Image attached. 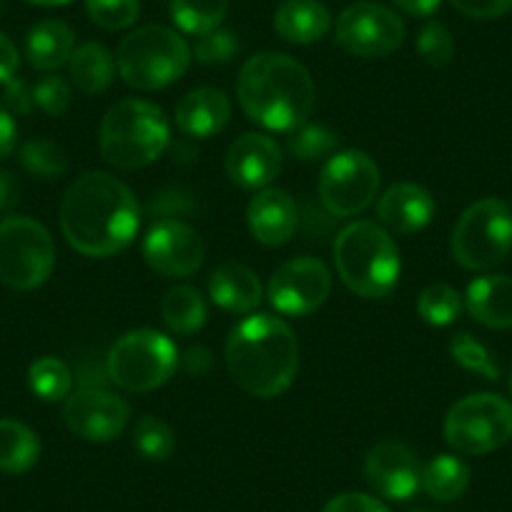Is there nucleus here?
Returning a JSON list of instances; mask_svg holds the SVG:
<instances>
[{
    "label": "nucleus",
    "mask_w": 512,
    "mask_h": 512,
    "mask_svg": "<svg viewBox=\"0 0 512 512\" xmlns=\"http://www.w3.org/2000/svg\"><path fill=\"white\" fill-rule=\"evenodd\" d=\"M139 226V201L116 176L83 174L63 196V236L83 256L103 259L118 254L136 239Z\"/></svg>",
    "instance_id": "obj_1"
},
{
    "label": "nucleus",
    "mask_w": 512,
    "mask_h": 512,
    "mask_svg": "<svg viewBox=\"0 0 512 512\" xmlns=\"http://www.w3.org/2000/svg\"><path fill=\"white\" fill-rule=\"evenodd\" d=\"M226 364L241 390L269 400L292 387L299 372V342L284 319L254 314L231 329Z\"/></svg>",
    "instance_id": "obj_2"
},
{
    "label": "nucleus",
    "mask_w": 512,
    "mask_h": 512,
    "mask_svg": "<svg viewBox=\"0 0 512 512\" xmlns=\"http://www.w3.org/2000/svg\"><path fill=\"white\" fill-rule=\"evenodd\" d=\"M241 108L272 131H294L314 111V81L307 68L284 53H259L244 63L236 81Z\"/></svg>",
    "instance_id": "obj_3"
},
{
    "label": "nucleus",
    "mask_w": 512,
    "mask_h": 512,
    "mask_svg": "<svg viewBox=\"0 0 512 512\" xmlns=\"http://www.w3.org/2000/svg\"><path fill=\"white\" fill-rule=\"evenodd\" d=\"M334 264L349 292L382 299L400 282V251L392 236L372 221H354L334 239Z\"/></svg>",
    "instance_id": "obj_4"
},
{
    "label": "nucleus",
    "mask_w": 512,
    "mask_h": 512,
    "mask_svg": "<svg viewBox=\"0 0 512 512\" xmlns=\"http://www.w3.org/2000/svg\"><path fill=\"white\" fill-rule=\"evenodd\" d=\"M98 146L103 159L116 169H144L169 146V121L154 103L123 98L103 116Z\"/></svg>",
    "instance_id": "obj_5"
},
{
    "label": "nucleus",
    "mask_w": 512,
    "mask_h": 512,
    "mask_svg": "<svg viewBox=\"0 0 512 512\" xmlns=\"http://www.w3.org/2000/svg\"><path fill=\"white\" fill-rule=\"evenodd\" d=\"M118 73L131 88L156 91L179 81L191 63V48L166 26H144L118 46Z\"/></svg>",
    "instance_id": "obj_6"
},
{
    "label": "nucleus",
    "mask_w": 512,
    "mask_h": 512,
    "mask_svg": "<svg viewBox=\"0 0 512 512\" xmlns=\"http://www.w3.org/2000/svg\"><path fill=\"white\" fill-rule=\"evenodd\" d=\"M179 364L176 344L154 329H136L113 342L106 357V372L126 392H151L171 379Z\"/></svg>",
    "instance_id": "obj_7"
},
{
    "label": "nucleus",
    "mask_w": 512,
    "mask_h": 512,
    "mask_svg": "<svg viewBox=\"0 0 512 512\" xmlns=\"http://www.w3.org/2000/svg\"><path fill=\"white\" fill-rule=\"evenodd\" d=\"M452 256L470 272H487L512 249V211L500 199H482L462 211L452 229Z\"/></svg>",
    "instance_id": "obj_8"
},
{
    "label": "nucleus",
    "mask_w": 512,
    "mask_h": 512,
    "mask_svg": "<svg viewBox=\"0 0 512 512\" xmlns=\"http://www.w3.org/2000/svg\"><path fill=\"white\" fill-rule=\"evenodd\" d=\"M53 264L56 246L46 226L26 216L0 221V282L31 292L51 277Z\"/></svg>",
    "instance_id": "obj_9"
},
{
    "label": "nucleus",
    "mask_w": 512,
    "mask_h": 512,
    "mask_svg": "<svg viewBox=\"0 0 512 512\" xmlns=\"http://www.w3.org/2000/svg\"><path fill=\"white\" fill-rule=\"evenodd\" d=\"M512 437V402L480 392L462 397L445 417V440L462 455H487Z\"/></svg>",
    "instance_id": "obj_10"
},
{
    "label": "nucleus",
    "mask_w": 512,
    "mask_h": 512,
    "mask_svg": "<svg viewBox=\"0 0 512 512\" xmlns=\"http://www.w3.org/2000/svg\"><path fill=\"white\" fill-rule=\"evenodd\" d=\"M379 191V166L364 151L332 156L319 179V199L337 219H349L367 209Z\"/></svg>",
    "instance_id": "obj_11"
},
{
    "label": "nucleus",
    "mask_w": 512,
    "mask_h": 512,
    "mask_svg": "<svg viewBox=\"0 0 512 512\" xmlns=\"http://www.w3.org/2000/svg\"><path fill=\"white\" fill-rule=\"evenodd\" d=\"M405 41V23L392 8L374 3V0H359L344 8L337 18V43L352 56L382 58Z\"/></svg>",
    "instance_id": "obj_12"
},
{
    "label": "nucleus",
    "mask_w": 512,
    "mask_h": 512,
    "mask_svg": "<svg viewBox=\"0 0 512 512\" xmlns=\"http://www.w3.org/2000/svg\"><path fill=\"white\" fill-rule=\"evenodd\" d=\"M332 292V274L314 256L284 262L269 279V302L287 317H304L322 307Z\"/></svg>",
    "instance_id": "obj_13"
},
{
    "label": "nucleus",
    "mask_w": 512,
    "mask_h": 512,
    "mask_svg": "<svg viewBox=\"0 0 512 512\" xmlns=\"http://www.w3.org/2000/svg\"><path fill=\"white\" fill-rule=\"evenodd\" d=\"M128 410L126 402L108 392L106 387H78L66 397L63 420L68 430L86 442H111L126 430Z\"/></svg>",
    "instance_id": "obj_14"
},
{
    "label": "nucleus",
    "mask_w": 512,
    "mask_h": 512,
    "mask_svg": "<svg viewBox=\"0 0 512 512\" xmlns=\"http://www.w3.org/2000/svg\"><path fill=\"white\" fill-rule=\"evenodd\" d=\"M206 246L199 231L179 219L159 221L144 239V259L164 277H189L204 264Z\"/></svg>",
    "instance_id": "obj_15"
},
{
    "label": "nucleus",
    "mask_w": 512,
    "mask_h": 512,
    "mask_svg": "<svg viewBox=\"0 0 512 512\" xmlns=\"http://www.w3.org/2000/svg\"><path fill=\"white\" fill-rule=\"evenodd\" d=\"M364 480L387 500H410L422 487L420 457L397 440L377 442L364 460Z\"/></svg>",
    "instance_id": "obj_16"
},
{
    "label": "nucleus",
    "mask_w": 512,
    "mask_h": 512,
    "mask_svg": "<svg viewBox=\"0 0 512 512\" xmlns=\"http://www.w3.org/2000/svg\"><path fill=\"white\" fill-rule=\"evenodd\" d=\"M282 171V149L264 134H244L226 154V174L241 189H267Z\"/></svg>",
    "instance_id": "obj_17"
},
{
    "label": "nucleus",
    "mask_w": 512,
    "mask_h": 512,
    "mask_svg": "<svg viewBox=\"0 0 512 512\" xmlns=\"http://www.w3.org/2000/svg\"><path fill=\"white\" fill-rule=\"evenodd\" d=\"M249 229L264 246H282L294 236L299 224V211L292 196L282 189H262L251 199Z\"/></svg>",
    "instance_id": "obj_18"
},
{
    "label": "nucleus",
    "mask_w": 512,
    "mask_h": 512,
    "mask_svg": "<svg viewBox=\"0 0 512 512\" xmlns=\"http://www.w3.org/2000/svg\"><path fill=\"white\" fill-rule=\"evenodd\" d=\"M377 216L395 234H415L435 216V199L417 184H397L379 196Z\"/></svg>",
    "instance_id": "obj_19"
},
{
    "label": "nucleus",
    "mask_w": 512,
    "mask_h": 512,
    "mask_svg": "<svg viewBox=\"0 0 512 512\" xmlns=\"http://www.w3.org/2000/svg\"><path fill=\"white\" fill-rule=\"evenodd\" d=\"M231 118V103L219 88H196L176 106V126L191 139H209L224 131Z\"/></svg>",
    "instance_id": "obj_20"
},
{
    "label": "nucleus",
    "mask_w": 512,
    "mask_h": 512,
    "mask_svg": "<svg viewBox=\"0 0 512 512\" xmlns=\"http://www.w3.org/2000/svg\"><path fill=\"white\" fill-rule=\"evenodd\" d=\"M209 297L226 312L249 314L262 304V282L244 264L226 262L211 272Z\"/></svg>",
    "instance_id": "obj_21"
},
{
    "label": "nucleus",
    "mask_w": 512,
    "mask_h": 512,
    "mask_svg": "<svg viewBox=\"0 0 512 512\" xmlns=\"http://www.w3.org/2000/svg\"><path fill=\"white\" fill-rule=\"evenodd\" d=\"M465 307L475 322L490 329H512V279L505 274L477 277L467 287Z\"/></svg>",
    "instance_id": "obj_22"
},
{
    "label": "nucleus",
    "mask_w": 512,
    "mask_h": 512,
    "mask_svg": "<svg viewBox=\"0 0 512 512\" xmlns=\"http://www.w3.org/2000/svg\"><path fill=\"white\" fill-rule=\"evenodd\" d=\"M332 28V13L319 0H284L274 13V31L289 43L309 46Z\"/></svg>",
    "instance_id": "obj_23"
},
{
    "label": "nucleus",
    "mask_w": 512,
    "mask_h": 512,
    "mask_svg": "<svg viewBox=\"0 0 512 512\" xmlns=\"http://www.w3.org/2000/svg\"><path fill=\"white\" fill-rule=\"evenodd\" d=\"M73 31L63 21H41L26 38V56L36 71H58L76 51Z\"/></svg>",
    "instance_id": "obj_24"
},
{
    "label": "nucleus",
    "mask_w": 512,
    "mask_h": 512,
    "mask_svg": "<svg viewBox=\"0 0 512 512\" xmlns=\"http://www.w3.org/2000/svg\"><path fill=\"white\" fill-rule=\"evenodd\" d=\"M68 71H71V81L76 83L78 91L93 96V93H101L111 86L116 63H113L111 51L106 46L83 43L73 51L71 61H68Z\"/></svg>",
    "instance_id": "obj_25"
},
{
    "label": "nucleus",
    "mask_w": 512,
    "mask_h": 512,
    "mask_svg": "<svg viewBox=\"0 0 512 512\" xmlns=\"http://www.w3.org/2000/svg\"><path fill=\"white\" fill-rule=\"evenodd\" d=\"M41 457V440L31 427L16 420H0V470L23 475Z\"/></svg>",
    "instance_id": "obj_26"
},
{
    "label": "nucleus",
    "mask_w": 512,
    "mask_h": 512,
    "mask_svg": "<svg viewBox=\"0 0 512 512\" xmlns=\"http://www.w3.org/2000/svg\"><path fill=\"white\" fill-rule=\"evenodd\" d=\"M470 467L455 455H437L422 467V490L437 502H452L465 495Z\"/></svg>",
    "instance_id": "obj_27"
},
{
    "label": "nucleus",
    "mask_w": 512,
    "mask_h": 512,
    "mask_svg": "<svg viewBox=\"0 0 512 512\" xmlns=\"http://www.w3.org/2000/svg\"><path fill=\"white\" fill-rule=\"evenodd\" d=\"M161 319L174 334L189 337L206 324V302L194 287H176L161 299Z\"/></svg>",
    "instance_id": "obj_28"
},
{
    "label": "nucleus",
    "mask_w": 512,
    "mask_h": 512,
    "mask_svg": "<svg viewBox=\"0 0 512 512\" xmlns=\"http://www.w3.org/2000/svg\"><path fill=\"white\" fill-rule=\"evenodd\" d=\"M229 0H171V21L189 36H206L221 28Z\"/></svg>",
    "instance_id": "obj_29"
},
{
    "label": "nucleus",
    "mask_w": 512,
    "mask_h": 512,
    "mask_svg": "<svg viewBox=\"0 0 512 512\" xmlns=\"http://www.w3.org/2000/svg\"><path fill=\"white\" fill-rule=\"evenodd\" d=\"M28 387L33 395L46 402L66 400L71 395L73 374L68 364L58 357H41L28 369Z\"/></svg>",
    "instance_id": "obj_30"
},
{
    "label": "nucleus",
    "mask_w": 512,
    "mask_h": 512,
    "mask_svg": "<svg viewBox=\"0 0 512 512\" xmlns=\"http://www.w3.org/2000/svg\"><path fill=\"white\" fill-rule=\"evenodd\" d=\"M23 169L38 179H61L68 169V154L58 144L46 139L28 141L18 151Z\"/></svg>",
    "instance_id": "obj_31"
},
{
    "label": "nucleus",
    "mask_w": 512,
    "mask_h": 512,
    "mask_svg": "<svg viewBox=\"0 0 512 512\" xmlns=\"http://www.w3.org/2000/svg\"><path fill=\"white\" fill-rule=\"evenodd\" d=\"M339 146V136L332 128L319 126V123H304V126L289 131L287 149L299 161H319L334 154Z\"/></svg>",
    "instance_id": "obj_32"
},
{
    "label": "nucleus",
    "mask_w": 512,
    "mask_h": 512,
    "mask_svg": "<svg viewBox=\"0 0 512 512\" xmlns=\"http://www.w3.org/2000/svg\"><path fill=\"white\" fill-rule=\"evenodd\" d=\"M134 447L141 457L151 462H164L174 455L176 435L164 420L154 415H146L136 422L134 430Z\"/></svg>",
    "instance_id": "obj_33"
},
{
    "label": "nucleus",
    "mask_w": 512,
    "mask_h": 512,
    "mask_svg": "<svg viewBox=\"0 0 512 512\" xmlns=\"http://www.w3.org/2000/svg\"><path fill=\"white\" fill-rule=\"evenodd\" d=\"M417 312L432 327H447L462 312V297L447 284H432L417 299Z\"/></svg>",
    "instance_id": "obj_34"
},
{
    "label": "nucleus",
    "mask_w": 512,
    "mask_h": 512,
    "mask_svg": "<svg viewBox=\"0 0 512 512\" xmlns=\"http://www.w3.org/2000/svg\"><path fill=\"white\" fill-rule=\"evenodd\" d=\"M450 354L455 357L457 364H462L470 372L480 374V377L490 379V382H495L500 377V367H497L492 352L480 339L472 337L470 332H460L450 339Z\"/></svg>",
    "instance_id": "obj_35"
},
{
    "label": "nucleus",
    "mask_w": 512,
    "mask_h": 512,
    "mask_svg": "<svg viewBox=\"0 0 512 512\" xmlns=\"http://www.w3.org/2000/svg\"><path fill=\"white\" fill-rule=\"evenodd\" d=\"M86 11L103 31H123L136 23L141 3L139 0H86Z\"/></svg>",
    "instance_id": "obj_36"
},
{
    "label": "nucleus",
    "mask_w": 512,
    "mask_h": 512,
    "mask_svg": "<svg viewBox=\"0 0 512 512\" xmlns=\"http://www.w3.org/2000/svg\"><path fill=\"white\" fill-rule=\"evenodd\" d=\"M417 51H420L422 61L430 63L432 68H445L455 56V41L442 23L430 21L422 26L420 36H417Z\"/></svg>",
    "instance_id": "obj_37"
},
{
    "label": "nucleus",
    "mask_w": 512,
    "mask_h": 512,
    "mask_svg": "<svg viewBox=\"0 0 512 512\" xmlns=\"http://www.w3.org/2000/svg\"><path fill=\"white\" fill-rule=\"evenodd\" d=\"M236 53H239L236 33L229 31V28H216V31L199 38L191 56L199 63H204V66H221V63H229Z\"/></svg>",
    "instance_id": "obj_38"
},
{
    "label": "nucleus",
    "mask_w": 512,
    "mask_h": 512,
    "mask_svg": "<svg viewBox=\"0 0 512 512\" xmlns=\"http://www.w3.org/2000/svg\"><path fill=\"white\" fill-rule=\"evenodd\" d=\"M36 106L43 108L48 116H63L71 108V86L61 76H43L33 88Z\"/></svg>",
    "instance_id": "obj_39"
},
{
    "label": "nucleus",
    "mask_w": 512,
    "mask_h": 512,
    "mask_svg": "<svg viewBox=\"0 0 512 512\" xmlns=\"http://www.w3.org/2000/svg\"><path fill=\"white\" fill-rule=\"evenodd\" d=\"M322 512H390L377 497L364 495V492H344V495L332 497L324 505Z\"/></svg>",
    "instance_id": "obj_40"
},
{
    "label": "nucleus",
    "mask_w": 512,
    "mask_h": 512,
    "mask_svg": "<svg viewBox=\"0 0 512 512\" xmlns=\"http://www.w3.org/2000/svg\"><path fill=\"white\" fill-rule=\"evenodd\" d=\"M450 3L462 16L480 18V21L500 18L512 11V0H450Z\"/></svg>",
    "instance_id": "obj_41"
},
{
    "label": "nucleus",
    "mask_w": 512,
    "mask_h": 512,
    "mask_svg": "<svg viewBox=\"0 0 512 512\" xmlns=\"http://www.w3.org/2000/svg\"><path fill=\"white\" fill-rule=\"evenodd\" d=\"M3 103H6L8 113H16V116H28L36 106V98L33 91L26 86V81L21 78H11L8 83H3Z\"/></svg>",
    "instance_id": "obj_42"
},
{
    "label": "nucleus",
    "mask_w": 512,
    "mask_h": 512,
    "mask_svg": "<svg viewBox=\"0 0 512 512\" xmlns=\"http://www.w3.org/2000/svg\"><path fill=\"white\" fill-rule=\"evenodd\" d=\"M18 66H21L18 48L13 46L11 38L0 33V83H8L11 78H16Z\"/></svg>",
    "instance_id": "obj_43"
},
{
    "label": "nucleus",
    "mask_w": 512,
    "mask_h": 512,
    "mask_svg": "<svg viewBox=\"0 0 512 512\" xmlns=\"http://www.w3.org/2000/svg\"><path fill=\"white\" fill-rule=\"evenodd\" d=\"M21 201V184L11 171H0V211H11Z\"/></svg>",
    "instance_id": "obj_44"
},
{
    "label": "nucleus",
    "mask_w": 512,
    "mask_h": 512,
    "mask_svg": "<svg viewBox=\"0 0 512 512\" xmlns=\"http://www.w3.org/2000/svg\"><path fill=\"white\" fill-rule=\"evenodd\" d=\"M18 139V128L16 121H13L11 113L0 106V159H6L13 149H16Z\"/></svg>",
    "instance_id": "obj_45"
},
{
    "label": "nucleus",
    "mask_w": 512,
    "mask_h": 512,
    "mask_svg": "<svg viewBox=\"0 0 512 512\" xmlns=\"http://www.w3.org/2000/svg\"><path fill=\"white\" fill-rule=\"evenodd\" d=\"M181 362H184L186 372L201 377V374H206L211 369V352L206 347H189Z\"/></svg>",
    "instance_id": "obj_46"
},
{
    "label": "nucleus",
    "mask_w": 512,
    "mask_h": 512,
    "mask_svg": "<svg viewBox=\"0 0 512 512\" xmlns=\"http://www.w3.org/2000/svg\"><path fill=\"white\" fill-rule=\"evenodd\" d=\"M395 3L410 16H432L440 8L442 0H395Z\"/></svg>",
    "instance_id": "obj_47"
},
{
    "label": "nucleus",
    "mask_w": 512,
    "mask_h": 512,
    "mask_svg": "<svg viewBox=\"0 0 512 512\" xmlns=\"http://www.w3.org/2000/svg\"><path fill=\"white\" fill-rule=\"evenodd\" d=\"M26 3H33V6H43V8H53V6H63V3H71V0H26Z\"/></svg>",
    "instance_id": "obj_48"
},
{
    "label": "nucleus",
    "mask_w": 512,
    "mask_h": 512,
    "mask_svg": "<svg viewBox=\"0 0 512 512\" xmlns=\"http://www.w3.org/2000/svg\"><path fill=\"white\" fill-rule=\"evenodd\" d=\"M510 392H512V374H510Z\"/></svg>",
    "instance_id": "obj_49"
},
{
    "label": "nucleus",
    "mask_w": 512,
    "mask_h": 512,
    "mask_svg": "<svg viewBox=\"0 0 512 512\" xmlns=\"http://www.w3.org/2000/svg\"><path fill=\"white\" fill-rule=\"evenodd\" d=\"M415 512H427V510H415Z\"/></svg>",
    "instance_id": "obj_50"
}]
</instances>
